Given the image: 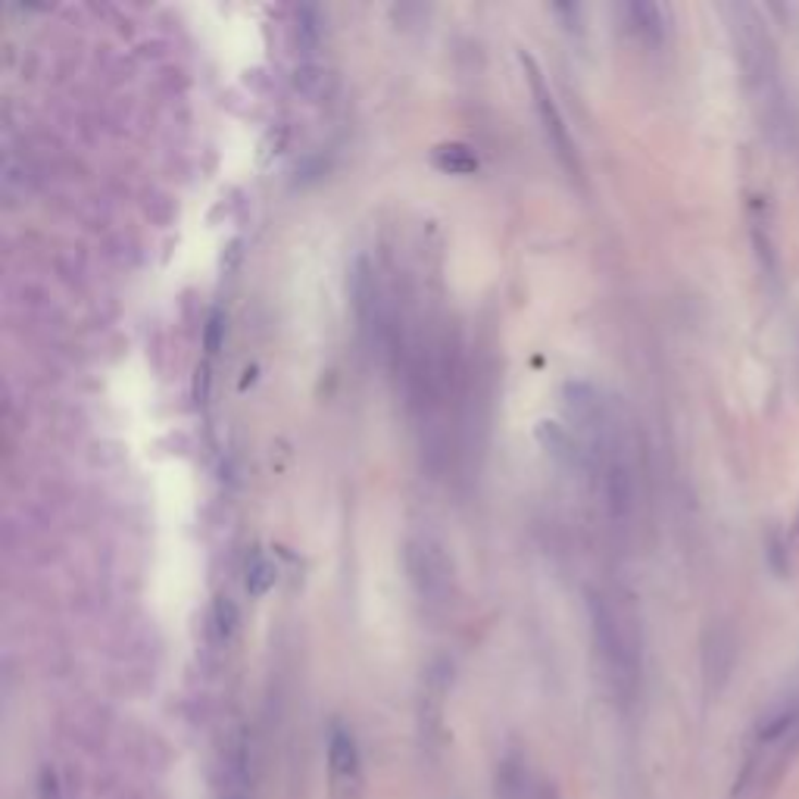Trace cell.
I'll return each mask as SVG.
<instances>
[{
	"mask_svg": "<svg viewBox=\"0 0 799 799\" xmlns=\"http://www.w3.org/2000/svg\"><path fill=\"white\" fill-rule=\"evenodd\" d=\"M588 610L593 647L603 662L606 681L622 703H631L643 678V640L635 610L610 590L590 593Z\"/></svg>",
	"mask_w": 799,
	"mask_h": 799,
	"instance_id": "obj_1",
	"label": "cell"
},
{
	"mask_svg": "<svg viewBox=\"0 0 799 799\" xmlns=\"http://www.w3.org/2000/svg\"><path fill=\"white\" fill-rule=\"evenodd\" d=\"M799 755V690L769 705L750 730L737 794H762L777 784Z\"/></svg>",
	"mask_w": 799,
	"mask_h": 799,
	"instance_id": "obj_2",
	"label": "cell"
},
{
	"mask_svg": "<svg viewBox=\"0 0 799 799\" xmlns=\"http://www.w3.org/2000/svg\"><path fill=\"white\" fill-rule=\"evenodd\" d=\"M403 560L409 585L425 606H447L453 597V563L444 546L428 534H416L403 546Z\"/></svg>",
	"mask_w": 799,
	"mask_h": 799,
	"instance_id": "obj_3",
	"label": "cell"
},
{
	"mask_svg": "<svg viewBox=\"0 0 799 799\" xmlns=\"http://www.w3.org/2000/svg\"><path fill=\"white\" fill-rule=\"evenodd\" d=\"M329 794L331 799H362L366 794L359 747L344 725H334L329 734Z\"/></svg>",
	"mask_w": 799,
	"mask_h": 799,
	"instance_id": "obj_4",
	"label": "cell"
},
{
	"mask_svg": "<svg viewBox=\"0 0 799 799\" xmlns=\"http://www.w3.org/2000/svg\"><path fill=\"white\" fill-rule=\"evenodd\" d=\"M521 63H525V70H528V85H531V95H534V103H538V113H541L543 132H546V138H550V147L556 150L560 163H563L568 172L578 175V160H575V150H571L568 128L563 125V116H560L556 103H553V95H550L546 85H543L538 63H534L528 53H521Z\"/></svg>",
	"mask_w": 799,
	"mask_h": 799,
	"instance_id": "obj_5",
	"label": "cell"
},
{
	"mask_svg": "<svg viewBox=\"0 0 799 799\" xmlns=\"http://www.w3.org/2000/svg\"><path fill=\"white\" fill-rule=\"evenodd\" d=\"M622 13L628 16L631 32H637L643 41H662V35H665L662 7H656V3H625Z\"/></svg>",
	"mask_w": 799,
	"mask_h": 799,
	"instance_id": "obj_6",
	"label": "cell"
},
{
	"mask_svg": "<svg viewBox=\"0 0 799 799\" xmlns=\"http://www.w3.org/2000/svg\"><path fill=\"white\" fill-rule=\"evenodd\" d=\"M275 578H279V568H275V563L269 556L257 553L247 563V590H250V597H262L266 590L275 585Z\"/></svg>",
	"mask_w": 799,
	"mask_h": 799,
	"instance_id": "obj_7",
	"label": "cell"
},
{
	"mask_svg": "<svg viewBox=\"0 0 799 799\" xmlns=\"http://www.w3.org/2000/svg\"><path fill=\"white\" fill-rule=\"evenodd\" d=\"M297 41H300V50L309 53V50L319 45V38H322V25H319V10L316 7H300L297 10Z\"/></svg>",
	"mask_w": 799,
	"mask_h": 799,
	"instance_id": "obj_8",
	"label": "cell"
},
{
	"mask_svg": "<svg viewBox=\"0 0 799 799\" xmlns=\"http://www.w3.org/2000/svg\"><path fill=\"white\" fill-rule=\"evenodd\" d=\"M212 631H216V640H232L237 631V606L229 600V597H219L216 606H212Z\"/></svg>",
	"mask_w": 799,
	"mask_h": 799,
	"instance_id": "obj_9",
	"label": "cell"
},
{
	"mask_svg": "<svg viewBox=\"0 0 799 799\" xmlns=\"http://www.w3.org/2000/svg\"><path fill=\"white\" fill-rule=\"evenodd\" d=\"M35 794H38V799H66V794H63V780L57 775V769L45 765V769L38 772Z\"/></svg>",
	"mask_w": 799,
	"mask_h": 799,
	"instance_id": "obj_10",
	"label": "cell"
}]
</instances>
